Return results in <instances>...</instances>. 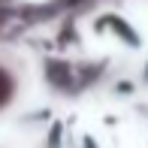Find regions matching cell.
I'll use <instances>...</instances> for the list:
<instances>
[{
  "instance_id": "6da1fadb",
  "label": "cell",
  "mask_w": 148,
  "mask_h": 148,
  "mask_svg": "<svg viewBox=\"0 0 148 148\" xmlns=\"http://www.w3.org/2000/svg\"><path fill=\"white\" fill-rule=\"evenodd\" d=\"M12 91H15V85H12V76L3 70V66H0V106H3V103H9Z\"/></svg>"
}]
</instances>
